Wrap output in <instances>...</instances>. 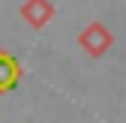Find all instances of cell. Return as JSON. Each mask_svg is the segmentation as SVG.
Instances as JSON below:
<instances>
[{
  "instance_id": "6da1fadb",
  "label": "cell",
  "mask_w": 126,
  "mask_h": 123,
  "mask_svg": "<svg viewBox=\"0 0 126 123\" xmlns=\"http://www.w3.org/2000/svg\"><path fill=\"white\" fill-rule=\"evenodd\" d=\"M78 42H81V48H84L87 54H93V57H99V54H105L108 48H111V42H114V36H111V30H108L105 24H99V21H93V24H87V27L81 30V36H78Z\"/></svg>"
},
{
  "instance_id": "7a4b0ae2",
  "label": "cell",
  "mask_w": 126,
  "mask_h": 123,
  "mask_svg": "<svg viewBox=\"0 0 126 123\" xmlns=\"http://www.w3.org/2000/svg\"><path fill=\"white\" fill-rule=\"evenodd\" d=\"M21 15L27 18V24L45 27V24L51 21V15H54V6H51V0H24Z\"/></svg>"
},
{
  "instance_id": "3957f363",
  "label": "cell",
  "mask_w": 126,
  "mask_h": 123,
  "mask_svg": "<svg viewBox=\"0 0 126 123\" xmlns=\"http://www.w3.org/2000/svg\"><path fill=\"white\" fill-rule=\"evenodd\" d=\"M18 78H21V66H18V60H15L9 51L0 48V93L12 90L15 84H18Z\"/></svg>"
}]
</instances>
